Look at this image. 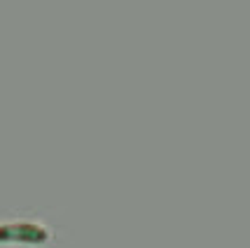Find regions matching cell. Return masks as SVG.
I'll return each mask as SVG.
<instances>
[{
  "label": "cell",
  "mask_w": 250,
  "mask_h": 248,
  "mask_svg": "<svg viewBox=\"0 0 250 248\" xmlns=\"http://www.w3.org/2000/svg\"><path fill=\"white\" fill-rule=\"evenodd\" d=\"M73 229L56 206H0V248H63Z\"/></svg>",
  "instance_id": "cell-1"
}]
</instances>
